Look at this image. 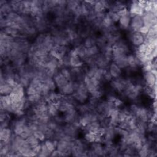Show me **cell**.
Masks as SVG:
<instances>
[{
    "mask_svg": "<svg viewBox=\"0 0 157 157\" xmlns=\"http://www.w3.org/2000/svg\"><path fill=\"white\" fill-rule=\"evenodd\" d=\"M109 72L112 78H119V77L121 75V69L115 63H113L109 66Z\"/></svg>",
    "mask_w": 157,
    "mask_h": 157,
    "instance_id": "obj_4",
    "label": "cell"
},
{
    "mask_svg": "<svg viewBox=\"0 0 157 157\" xmlns=\"http://www.w3.org/2000/svg\"><path fill=\"white\" fill-rule=\"evenodd\" d=\"M131 40L134 45L139 47L144 42L145 37L139 32H132L131 36Z\"/></svg>",
    "mask_w": 157,
    "mask_h": 157,
    "instance_id": "obj_3",
    "label": "cell"
},
{
    "mask_svg": "<svg viewBox=\"0 0 157 157\" xmlns=\"http://www.w3.org/2000/svg\"><path fill=\"white\" fill-rule=\"evenodd\" d=\"M33 135L37 138L40 141H44L45 140V139L46 138V136L44 132H43L42 131L37 129L36 131H35L33 132Z\"/></svg>",
    "mask_w": 157,
    "mask_h": 157,
    "instance_id": "obj_15",
    "label": "cell"
},
{
    "mask_svg": "<svg viewBox=\"0 0 157 157\" xmlns=\"http://www.w3.org/2000/svg\"><path fill=\"white\" fill-rule=\"evenodd\" d=\"M26 140L32 148L38 145L40 142V140L38 139H37L33 134L30 136L28 139H26Z\"/></svg>",
    "mask_w": 157,
    "mask_h": 157,
    "instance_id": "obj_14",
    "label": "cell"
},
{
    "mask_svg": "<svg viewBox=\"0 0 157 157\" xmlns=\"http://www.w3.org/2000/svg\"><path fill=\"white\" fill-rule=\"evenodd\" d=\"M99 52L98 47L95 45L91 47L86 48V57H94Z\"/></svg>",
    "mask_w": 157,
    "mask_h": 157,
    "instance_id": "obj_12",
    "label": "cell"
},
{
    "mask_svg": "<svg viewBox=\"0 0 157 157\" xmlns=\"http://www.w3.org/2000/svg\"><path fill=\"white\" fill-rule=\"evenodd\" d=\"M77 55L80 58H86V48L83 45H79L75 48Z\"/></svg>",
    "mask_w": 157,
    "mask_h": 157,
    "instance_id": "obj_11",
    "label": "cell"
},
{
    "mask_svg": "<svg viewBox=\"0 0 157 157\" xmlns=\"http://www.w3.org/2000/svg\"><path fill=\"white\" fill-rule=\"evenodd\" d=\"M55 83H56V86H58L59 88H61L63 86H64L68 82H69L68 80H67L60 72L59 74H57L53 78Z\"/></svg>",
    "mask_w": 157,
    "mask_h": 157,
    "instance_id": "obj_6",
    "label": "cell"
},
{
    "mask_svg": "<svg viewBox=\"0 0 157 157\" xmlns=\"http://www.w3.org/2000/svg\"><path fill=\"white\" fill-rule=\"evenodd\" d=\"M131 19V17L129 15V12L124 16L120 17L118 21L121 27L124 29L128 28V26L130 25Z\"/></svg>",
    "mask_w": 157,
    "mask_h": 157,
    "instance_id": "obj_7",
    "label": "cell"
},
{
    "mask_svg": "<svg viewBox=\"0 0 157 157\" xmlns=\"http://www.w3.org/2000/svg\"><path fill=\"white\" fill-rule=\"evenodd\" d=\"M144 26V22L140 15H135L132 17L130 21V26L132 32H139L141 27Z\"/></svg>",
    "mask_w": 157,
    "mask_h": 157,
    "instance_id": "obj_1",
    "label": "cell"
},
{
    "mask_svg": "<svg viewBox=\"0 0 157 157\" xmlns=\"http://www.w3.org/2000/svg\"><path fill=\"white\" fill-rule=\"evenodd\" d=\"M13 88L8 84L6 82L2 83H1L0 92L1 96H8L10 95L12 91Z\"/></svg>",
    "mask_w": 157,
    "mask_h": 157,
    "instance_id": "obj_8",
    "label": "cell"
},
{
    "mask_svg": "<svg viewBox=\"0 0 157 157\" xmlns=\"http://www.w3.org/2000/svg\"><path fill=\"white\" fill-rule=\"evenodd\" d=\"M69 63L70 66L73 68L80 67L83 65V62L81 60V58L77 55L69 56Z\"/></svg>",
    "mask_w": 157,
    "mask_h": 157,
    "instance_id": "obj_9",
    "label": "cell"
},
{
    "mask_svg": "<svg viewBox=\"0 0 157 157\" xmlns=\"http://www.w3.org/2000/svg\"><path fill=\"white\" fill-rule=\"evenodd\" d=\"M144 78L148 86H152L156 85V74H153L151 71L146 72L145 73Z\"/></svg>",
    "mask_w": 157,
    "mask_h": 157,
    "instance_id": "obj_5",
    "label": "cell"
},
{
    "mask_svg": "<svg viewBox=\"0 0 157 157\" xmlns=\"http://www.w3.org/2000/svg\"><path fill=\"white\" fill-rule=\"evenodd\" d=\"M12 136V134L11 131L8 128L1 129V140L9 142Z\"/></svg>",
    "mask_w": 157,
    "mask_h": 157,
    "instance_id": "obj_10",
    "label": "cell"
},
{
    "mask_svg": "<svg viewBox=\"0 0 157 157\" xmlns=\"http://www.w3.org/2000/svg\"><path fill=\"white\" fill-rule=\"evenodd\" d=\"M96 44V40L94 39L93 37H88L85 39L84 44H83L86 48L91 47L95 45Z\"/></svg>",
    "mask_w": 157,
    "mask_h": 157,
    "instance_id": "obj_13",
    "label": "cell"
},
{
    "mask_svg": "<svg viewBox=\"0 0 157 157\" xmlns=\"http://www.w3.org/2000/svg\"><path fill=\"white\" fill-rule=\"evenodd\" d=\"M50 156H62L63 154L59 151L56 148L55 150H54Z\"/></svg>",
    "mask_w": 157,
    "mask_h": 157,
    "instance_id": "obj_17",
    "label": "cell"
},
{
    "mask_svg": "<svg viewBox=\"0 0 157 157\" xmlns=\"http://www.w3.org/2000/svg\"><path fill=\"white\" fill-rule=\"evenodd\" d=\"M113 59L114 61V63L121 69L126 68L129 66L128 61V55H126V54L113 58Z\"/></svg>",
    "mask_w": 157,
    "mask_h": 157,
    "instance_id": "obj_2",
    "label": "cell"
},
{
    "mask_svg": "<svg viewBox=\"0 0 157 157\" xmlns=\"http://www.w3.org/2000/svg\"><path fill=\"white\" fill-rule=\"evenodd\" d=\"M60 73L69 81H71V77H72V74L71 72L69 71V69H67V68H63L61 69Z\"/></svg>",
    "mask_w": 157,
    "mask_h": 157,
    "instance_id": "obj_16",
    "label": "cell"
}]
</instances>
